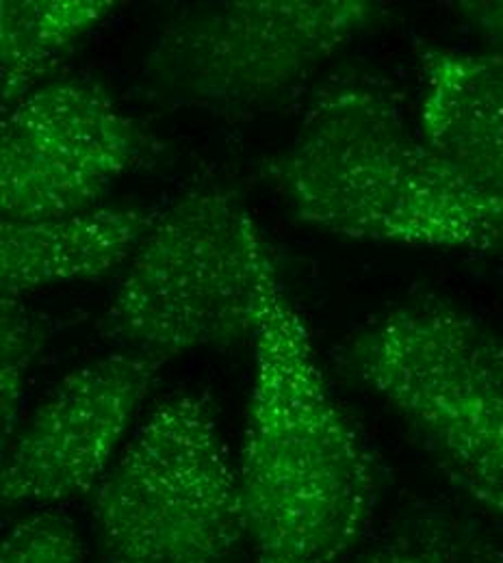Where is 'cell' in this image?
<instances>
[{"instance_id": "9", "label": "cell", "mask_w": 503, "mask_h": 563, "mask_svg": "<svg viewBox=\"0 0 503 563\" xmlns=\"http://www.w3.org/2000/svg\"><path fill=\"white\" fill-rule=\"evenodd\" d=\"M419 133L462 180L503 207V53L430 51Z\"/></svg>"}, {"instance_id": "2", "label": "cell", "mask_w": 503, "mask_h": 563, "mask_svg": "<svg viewBox=\"0 0 503 563\" xmlns=\"http://www.w3.org/2000/svg\"><path fill=\"white\" fill-rule=\"evenodd\" d=\"M295 217L359 241L438 250L503 245V207L438 158L369 82L319 93L278 163Z\"/></svg>"}, {"instance_id": "12", "label": "cell", "mask_w": 503, "mask_h": 563, "mask_svg": "<svg viewBox=\"0 0 503 563\" xmlns=\"http://www.w3.org/2000/svg\"><path fill=\"white\" fill-rule=\"evenodd\" d=\"M0 563H85V547L70 518L33 511L4 531Z\"/></svg>"}, {"instance_id": "8", "label": "cell", "mask_w": 503, "mask_h": 563, "mask_svg": "<svg viewBox=\"0 0 503 563\" xmlns=\"http://www.w3.org/2000/svg\"><path fill=\"white\" fill-rule=\"evenodd\" d=\"M161 364L113 353L57 382L4 442L2 507H53L96 490L116 464Z\"/></svg>"}, {"instance_id": "4", "label": "cell", "mask_w": 503, "mask_h": 563, "mask_svg": "<svg viewBox=\"0 0 503 563\" xmlns=\"http://www.w3.org/2000/svg\"><path fill=\"white\" fill-rule=\"evenodd\" d=\"M276 269L252 214L203 189L156 212L111 292L100 334L120 352L165 362L254 341Z\"/></svg>"}, {"instance_id": "11", "label": "cell", "mask_w": 503, "mask_h": 563, "mask_svg": "<svg viewBox=\"0 0 503 563\" xmlns=\"http://www.w3.org/2000/svg\"><path fill=\"white\" fill-rule=\"evenodd\" d=\"M113 9V0H2V111L35 91L40 78Z\"/></svg>"}, {"instance_id": "6", "label": "cell", "mask_w": 503, "mask_h": 563, "mask_svg": "<svg viewBox=\"0 0 503 563\" xmlns=\"http://www.w3.org/2000/svg\"><path fill=\"white\" fill-rule=\"evenodd\" d=\"M382 13L367 0L203 2L161 29L145 71L187 102H254L306 78Z\"/></svg>"}, {"instance_id": "13", "label": "cell", "mask_w": 503, "mask_h": 563, "mask_svg": "<svg viewBox=\"0 0 503 563\" xmlns=\"http://www.w3.org/2000/svg\"><path fill=\"white\" fill-rule=\"evenodd\" d=\"M2 355H0V379H2V440L7 442L18 429L22 390L26 371L40 350V332L29 321L26 310L18 299L2 297Z\"/></svg>"}, {"instance_id": "5", "label": "cell", "mask_w": 503, "mask_h": 563, "mask_svg": "<svg viewBox=\"0 0 503 563\" xmlns=\"http://www.w3.org/2000/svg\"><path fill=\"white\" fill-rule=\"evenodd\" d=\"M98 563H239L248 529L211 404L158 401L96 488Z\"/></svg>"}, {"instance_id": "3", "label": "cell", "mask_w": 503, "mask_h": 563, "mask_svg": "<svg viewBox=\"0 0 503 563\" xmlns=\"http://www.w3.org/2000/svg\"><path fill=\"white\" fill-rule=\"evenodd\" d=\"M346 368L426 446L447 479L503 516V341L438 297L400 303L348 341Z\"/></svg>"}, {"instance_id": "1", "label": "cell", "mask_w": 503, "mask_h": 563, "mask_svg": "<svg viewBox=\"0 0 503 563\" xmlns=\"http://www.w3.org/2000/svg\"><path fill=\"white\" fill-rule=\"evenodd\" d=\"M237 466L254 563H341L375 509V477L274 269L261 297Z\"/></svg>"}, {"instance_id": "15", "label": "cell", "mask_w": 503, "mask_h": 563, "mask_svg": "<svg viewBox=\"0 0 503 563\" xmlns=\"http://www.w3.org/2000/svg\"><path fill=\"white\" fill-rule=\"evenodd\" d=\"M464 20L503 53V0H478L458 4Z\"/></svg>"}, {"instance_id": "7", "label": "cell", "mask_w": 503, "mask_h": 563, "mask_svg": "<svg viewBox=\"0 0 503 563\" xmlns=\"http://www.w3.org/2000/svg\"><path fill=\"white\" fill-rule=\"evenodd\" d=\"M142 147L135 122L98 82L66 78L40 85L2 118V219L98 209Z\"/></svg>"}, {"instance_id": "10", "label": "cell", "mask_w": 503, "mask_h": 563, "mask_svg": "<svg viewBox=\"0 0 503 563\" xmlns=\"http://www.w3.org/2000/svg\"><path fill=\"white\" fill-rule=\"evenodd\" d=\"M156 212L98 207L66 217L0 221V290L24 292L102 280L129 265Z\"/></svg>"}, {"instance_id": "14", "label": "cell", "mask_w": 503, "mask_h": 563, "mask_svg": "<svg viewBox=\"0 0 503 563\" xmlns=\"http://www.w3.org/2000/svg\"><path fill=\"white\" fill-rule=\"evenodd\" d=\"M453 544L440 533L406 536L382 544L352 563H453Z\"/></svg>"}]
</instances>
